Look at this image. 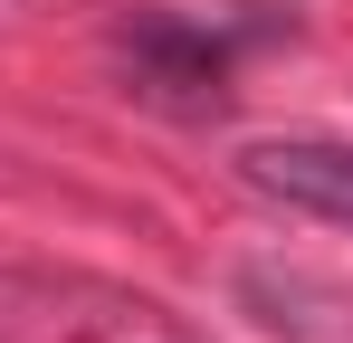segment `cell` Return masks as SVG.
<instances>
[{
  "label": "cell",
  "mask_w": 353,
  "mask_h": 343,
  "mask_svg": "<svg viewBox=\"0 0 353 343\" xmlns=\"http://www.w3.org/2000/svg\"><path fill=\"white\" fill-rule=\"evenodd\" d=\"M239 181L287 200L305 220L353 229V143H315V134H287V143H248L239 153Z\"/></svg>",
  "instance_id": "obj_1"
}]
</instances>
